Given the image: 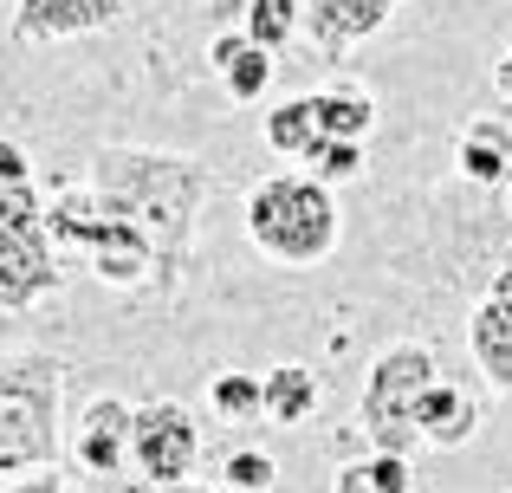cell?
I'll return each mask as SVG.
<instances>
[{
  "label": "cell",
  "mask_w": 512,
  "mask_h": 493,
  "mask_svg": "<svg viewBox=\"0 0 512 493\" xmlns=\"http://www.w3.org/2000/svg\"><path fill=\"white\" fill-rule=\"evenodd\" d=\"M91 189L111 215L137 221L156 247V266H182L188 234H195V208L208 195V169L195 156L175 150H98L91 163Z\"/></svg>",
  "instance_id": "1"
},
{
  "label": "cell",
  "mask_w": 512,
  "mask_h": 493,
  "mask_svg": "<svg viewBox=\"0 0 512 493\" xmlns=\"http://www.w3.org/2000/svg\"><path fill=\"white\" fill-rule=\"evenodd\" d=\"M65 364L46 351L0 357V474H33L59 461Z\"/></svg>",
  "instance_id": "2"
},
{
  "label": "cell",
  "mask_w": 512,
  "mask_h": 493,
  "mask_svg": "<svg viewBox=\"0 0 512 493\" xmlns=\"http://www.w3.org/2000/svg\"><path fill=\"white\" fill-rule=\"evenodd\" d=\"M247 234L286 266H312L338 247V202L318 176H266L247 195Z\"/></svg>",
  "instance_id": "3"
},
{
  "label": "cell",
  "mask_w": 512,
  "mask_h": 493,
  "mask_svg": "<svg viewBox=\"0 0 512 493\" xmlns=\"http://www.w3.org/2000/svg\"><path fill=\"white\" fill-rule=\"evenodd\" d=\"M435 383V351L428 344H389L383 357L370 364L357 396V422H363V442L376 455H415L422 448V396Z\"/></svg>",
  "instance_id": "4"
},
{
  "label": "cell",
  "mask_w": 512,
  "mask_h": 493,
  "mask_svg": "<svg viewBox=\"0 0 512 493\" xmlns=\"http://www.w3.org/2000/svg\"><path fill=\"white\" fill-rule=\"evenodd\" d=\"M46 234L52 247H85L91 253V273L104 286H143L156 273V247L137 221L111 215L104 202H85V195H59L46 202Z\"/></svg>",
  "instance_id": "5"
},
{
  "label": "cell",
  "mask_w": 512,
  "mask_h": 493,
  "mask_svg": "<svg viewBox=\"0 0 512 493\" xmlns=\"http://www.w3.org/2000/svg\"><path fill=\"white\" fill-rule=\"evenodd\" d=\"M201 455V422L188 416L182 403L156 396V403H137V429H130V468H137L143 487H175L195 474Z\"/></svg>",
  "instance_id": "6"
},
{
  "label": "cell",
  "mask_w": 512,
  "mask_h": 493,
  "mask_svg": "<svg viewBox=\"0 0 512 493\" xmlns=\"http://www.w3.org/2000/svg\"><path fill=\"white\" fill-rule=\"evenodd\" d=\"M46 292H59V247L46 221L39 228L0 221V312H33Z\"/></svg>",
  "instance_id": "7"
},
{
  "label": "cell",
  "mask_w": 512,
  "mask_h": 493,
  "mask_svg": "<svg viewBox=\"0 0 512 493\" xmlns=\"http://www.w3.org/2000/svg\"><path fill=\"white\" fill-rule=\"evenodd\" d=\"M130 429H137V409L117 403V396H91L85 416H78L72 429V461L85 474H98V481H111V474L130 468Z\"/></svg>",
  "instance_id": "8"
},
{
  "label": "cell",
  "mask_w": 512,
  "mask_h": 493,
  "mask_svg": "<svg viewBox=\"0 0 512 493\" xmlns=\"http://www.w3.org/2000/svg\"><path fill=\"white\" fill-rule=\"evenodd\" d=\"M117 20V0H20L13 33L46 46V39H72V33H98Z\"/></svg>",
  "instance_id": "9"
},
{
  "label": "cell",
  "mask_w": 512,
  "mask_h": 493,
  "mask_svg": "<svg viewBox=\"0 0 512 493\" xmlns=\"http://www.w3.org/2000/svg\"><path fill=\"white\" fill-rule=\"evenodd\" d=\"M467 351H474V364L487 370L493 390L512 396V305H500V299L474 305V318H467Z\"/></svg>",
  "instance_id": "10"
},
{
  "label": "cell",
  "mask_w": 512,
  "mask_h": 493,
  "mask_svg": "<svg viewBox=\"0 0 512 493\" xmlns=\"http://www.w3.org/2000/svg\"><path fill=\"white\" fill-rule=\"evenodd\" d=\"M389 7H396V0H305L312 33H318V46H325L331 59H338L350 39H370L376 26L389 20Z\"/></svg>",
  "instance_id": "11"
},
{
  "label": "cell",
  "mask_w": 512,
  "mask_h": 493,
  "mask_svg": "<svg viewBox=\"0 0 512 493\" xmlns=\"http://www.w3.org/2000/svg\"><path fill=\"white\" fill-rule=\"evenodd\" d=\"M474 429H480L474 396H467L461 383H441V377L428 383V396H422V442L428 448H467Z\"/></svg>",
  "instance_id": "12"
},
{
  "label": "cell",
  "mask_w": 512,
  "mask_h": 493,
  "mask_svg": "<svg viewBox=\"0 0 512 493\" xmlns=\"http://www.w3.org/2000/svg\"><path fill=\"white\" fill-rule=\"evenodd\" d=\"M454 163H461L467 182H480V189H500V182L512 176V130L493 124V117L467 124L461 143H454Z\"/></svg>",
  "instance_id": "13"
},
{
  "label": "cell",
  "mask_w": 512,
  "mask_h": 493,
  "mask_svg": "<svg viewBox=\"0 0 512 493\" xmlns=\"http://www.w3.org/2000/svg\"><path fill=\"white\" fill-rule=\"evenodd\" d=\"M260 396H266V422H279V429H299V422L318 416V377L305 364H273L260 377Z\"/></svg>",
  "instance_id": "14"
},
{
  "label": "cell",
  "mask_w": 512,
  "mask_h": 493,
  "mask_svg": "<svg viewBox=\"0 0 512 493\" xmlns=\"http://www.w3.org/2000/svg\"><path fill=\"white\" fill-rule=\"evenodd\" d=\"M208 59L221 65L227 91H234L240 104H253L266 85H273V52H266V46H253L247 33H227V39H214V46H208Z\"/></svg>",
  "instance_id": "15"
},
{
  "label": "cell",
  "mask_w": 512,
  "mask_h": 493,
  "mask_svg": "<svg viewBox=\"0 0 512 493\" xmlns=\"http://www.w3.org/2000/svg\"><path fill=\"white\" fill-rule=\"evenodd\" d=\"M318 137H325L318 130V98H286L279 111H266V143L279 156H305Z\"/></svg>",
  "instance_id": "16"
},
{
  "label": "cell",
  "mask_w": 512,
  "mask_h": 493,
  "mask_svg": "<svg viewBox=\"0 0 512 493\" xmlns=\"http://www.w3.org/2000/svg\"><path fill=\"white\" fill-rule=\"evenodd\" d=\"M318 98V130L325 137H344V143H363L376 130V104L363 91H312Z\"/></svg>",
  "instance_id": "17"
},
{
  "label": "cell",
  "mask_w": 512,
  "mask_h": 493,
  "mask_svg": "<svg viewBox=\"0 0 512 493\" xmlns=\"http://www.w3.org/2000/svg\"><path fill=\"white\" fill-rule=\"evenodd\" d=\"M299 13H305V0H253L247 7V39L266 46V52H279L292 33H299Z\"/></svg>",
  "instance_id": "18"
},
{
  "label": "cell",
  "mask_w": 512,
  "mask_h": 493,
  "mask_svg": "<svg viewBox=\"0 0 512 493\" xmlns=\"http://www.w3.org/2000/svg\"><path fill=\"white\" fill-rule=\"evenodd\" d=\"M208 403H214V416H221V422H247V416H266L260 377H247V370H227V377H214Z\"/></svg>",
  "instance_id": "19"
},
{
  "label": "cell",
  "mask_w": 512,
  "mask_h": 493,
  "mask_svg": "<svg viewBox=\"0 0 512 493\" xmlns=\"http://www.w3.org/2000/svg\"><path fill=\"white\" fill-rule=\"evenodd\" d=\"M305 163H312L318 182H350L363 169V143H344V137H318L312 150H305Z\"/></svg>",
  "instance_id": "20"
},
{
  "label": "cell",
  "mask_w": 512,
  "mask_h": 493,
  "mask_svg": "<svg viewBox=\"0 0 512 493\" xmlns=\"http://www.w3.org/2000/svg\"><path fill=\"white\" fill-rule=\"evenodd\" d=\"M227 487H247V493H266L279 481V461L273 455H260V448H240V455H227Z\"/></svg>",
  "instance_id": "21"
},
{
  "label": "cell",
  "mask_w": 512,
  "mask_h": 493,
  "mask_svg": "<svg viewBox=\"0 0 512 493\" xmlns=\"http://www.w3.org/2000/svg\"><path fill=\"white\" fill-rule=\"evenodd\" d=\"M363 474H370L376 493H409V487H415L409 455H370V461H363Z\"/></svg>",
  "instance_id": "22"
},
{
  "label": "cell",
  "mask_w": 512,
  "mask_h": 493,
  "mask_svg": "<svg viewBox=\"0 0 512 493\" xmlns=\"http://www.w3.org/2000/svg\"><path fill=\"white\" fill-rule=\"evenodd\" d=\"M20 182H33V163H26L20 143L0 137V189H20Z\"/></svg>",
  "instance_id": "23"
},
{
  "label": "cell",
  "mask_w": 512,
  "mask_h": 493,
  "mask_svg": "<svg viewBox=\"0 0 512 493\" xmlns=\"http://www.w3.org/2000/svg\"><path fill=\"white\" fill-rule=\"evenodd\" d=\"M0 493H65V481H59V468H33V474H20V481H7Z\"/></svg>",
  "instance_id": "24"
},
{
  "label": "cell",
  "mask_w": 512,
  "mask_h": 493,
  "mask_svg": "<svg viewBox=\"0 0 512 493\" xmlns=\"http://www.w3.org/2000/svg\"><path fill=\"white\" fill-rule=\"evenodd\" d=\"M338 493H376L370 474H363V461H357V468H338Z\"/></svg>",
  "instance_id": "25"
},
{
  "label": "cell",
  "mask_w": 512,
  "mask_h": 493,
  "mask_svg": "<svg viewBox=\"0 0 512 493\" xmlns=\"http://www.w3.org/2000/svg\"><path fill=\"white\" fill-rule=\"evenodd\" d=\"M487 299H500V305H512V260L493 273V286H487Z\"/></svg>",
  "instance_id": "26"
},
{
  "label": "cell",
  "mask_w": 512,
  "mask_h": 493,
  "mask_svg": "<svg viewBox=\"0 0 512 493\" xmlns=\"http://www.w3.org/2000/svg\"><path fill=\"white\" fill-rule=\"evenodd\" d=\"M493 85H500V98L512 104V52H506V59H500V65H493Z\"/></svg>",
  "instance_id": "27"
},
{
  "label": "cell",
  "mask_w": 512,
  "mask_h": 493,
  "mask_svg": "<svg viewBox=\"0 0 512 493\" xmlns=\"http://www.w3.org/2000/svg\"><path fill=\"white\" fill-rule=\"evenodd\" d=\"M156 493H201L195 481H175V487H156Z\"/></svg>",
  "instance_id": "28"
},
{
  "label": "cell",
  "mask_w": 512,
  "mask_h": 493,
  "mask_svg": "<svg viewBox=\"0 0 512 493\" xmlns=\"http://www.w3.org/2000/svg\"><path fill=\"white\" fill-rule=\"evenodd\" d=\"M221 493H247V487H221Z\"/></svg>",
  "instance_id": "29"
}]
</instances>
